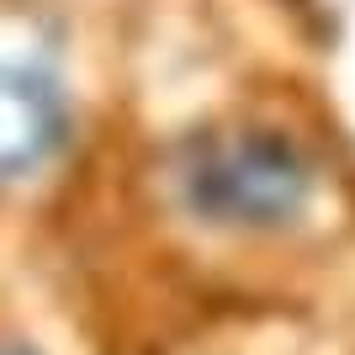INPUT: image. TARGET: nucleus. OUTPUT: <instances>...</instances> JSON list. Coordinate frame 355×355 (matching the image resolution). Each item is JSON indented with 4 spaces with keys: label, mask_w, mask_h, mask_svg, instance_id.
I'll return each mask as SVG.
<instances>
[{
    "label": "nucleus",
    "mask_w": 355,
    "mask_h": 355,
    "mask_svg": "<svg viewBox=\"0 0 355 355\" xmlns=\"http://www.w3.org/2000/svg\"><path fill=\"white\" fill-rule=\"evenodd\" d=\"M64 106L43 74L0 64V186L32 175L59 148Z\"/></svg>",
    "instance_id": "f03ea898"
},
{
    "label": "nucleus",
    "mask_w": 355,
    "mask_h": 355,
    "mask_svg": "<svg viewBox=\"0 0 355 355\" xmlns=\"http://www.w3.org/2000/svg\"><path fill=\"white\" fill-rule=\"evenodd\" d=\"M180 202L212 228L282 234L318 202V164L276 128H218L180 154Z\"/></svg>",
    "instance_id": "f257e3e1"
},
{
    "label": "nucleus",
    "mask_w": 355,
    "mask_h": 355,
    "mask_svg": "<svg viewBox=\"0 0 355 355\" xmlns=\"http://www.w3.org/2000/svg\"><path fill=\"white\" fill-rule=\"evenodd\" d=\"M0 355H27V350H16V345H0Z\"/></svg>",
    "instance_id": "7ed1b4c3"
}]
</instances>
